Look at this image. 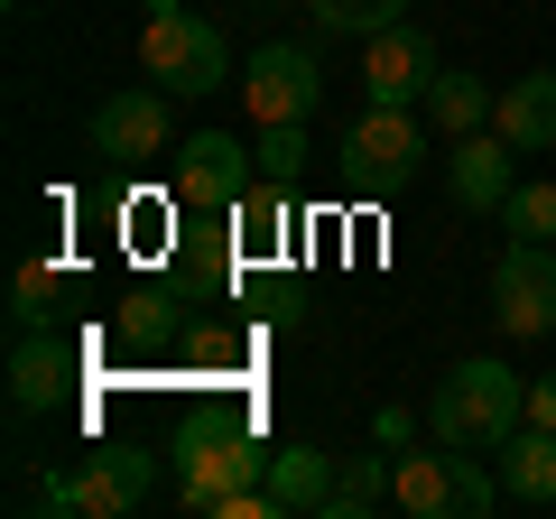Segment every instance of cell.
<instances>
[{"mask_svg":"<svg viewBox=\"0 0 556 519\" xmlns=\"http://www.w3.org/2000/svg\"><path fill=\"white\" fill-rule=\"evenodd\" d=\"M519 427H529V380H519L501 353L455 362V371L437 380V400H427V436L464 445V455H501Z\"/></svg>","mask_w":556,"mask_h":519,"instance_id":"cell-1","label":"cell"},{"mask_svg":"<svg viewBox=\"0 0 556 519\" xmlns=\"http://www.w3.org/2000/svg\"><path fill=\"white\" fill-rule=\"evenodd\" d=\"M139 75L159 84V93H223L232 84V47H223V28L204 20V10H149V28H139Z\"/></svg>","mask_w":556,"mask_h":519,"instance_id":"cell-2","label":"cell"},{"mask_svg":"<svg viewBox=\"0 0 556 519\" xmlns=\"http://www.w3.org/2000/svg\"><path fill=\"white\" fill-rule=\"evenodd\" d=\"M167 464H177V501H186V510H214V501L241 492V482H269V445H251L232 418H195V427H177Z\"/></svg>","mask_w":556,"mask_h":519,"instance_id":"cell-3","label":"cell"},{"mask_svg":"<svg viewBox=\"0 0 556 519\" xmlns=\"http://www.w3.org/2000/svg\"><path fill=\"white\" fill-rule=\"evenodd\" d=\"M417 167H427V130H417L408 102H371L343 130V177L362 195H399V186H417Z\"/></svg>","mask_w":556,"mask_h":519,"instance_id":"cell-4","label":"cell"},{"mask_svg":"<svg viewBox=\"0 0 556 519\" xmlns=\"http://www.w3.org/2000/svg\"><path fill=\"white\" fill-rule=\"evenodd\" d=\"M492 316L510 343L556 334V241H510L492 269Z\"/></svg>","mask_w":556,"mask_h":519,"instance_id":"cell-5","label":"cell"},{"mask_svg":"<svg viewBox=\"0 0 556 519\" xmlns=\"http://www.w3.org/2000/svg\"><path fill=\"white\" fill-rule=\"evenodd\" d=\"M241 102H251V121H306L325 102V65H316V47H298V38H269L251 65H241V84H232Z\"/></svg>","mask_w":556,"mask_h":519,"instance_id":"cell-6","label":"cell"},{"mask_svg":"<svg viewBox=\"0 0 556 519\" xmlns=\"http://www.w3.org/2000/svg\"><path fill=\"white\" fill-rule=\"evenodd\" d=\"M251 167L260 159L232 140V130H195V140L177 149V177H167V186H177L186 214H232V204L251 195Z\"/></svg>","mask_w":556,"mask_h":519,"instance_id":"cell-7","label":"cell"},{"mask_svg":"<svg viewBox=\"0 0 556 519\" xmlns=\"http://www.w3.org/2000/svg\"><path fill=\"white\" fill-rule=\"evenodd\" d=\"M75 371H84V343L56 334V325H28V334L10 343V408H20V418L65 408L75 400Z\"/></svg>","mask_w":556,"mask_h":519,"instance_id":"cell-8","label":"cell"},{"mask_svg":"<svg viewBox=\"0 0 556 519\" xmlns=\"http://www.w3.org/2000/svg\"><path fill=\"white\" fill-rule=\"evenodd\" d=\"M437 38L417 20H390L380 38H362V93L371 102H427V84H437Z\"/></svg>","mask_w":556,"mask_h":519,"instance_id":"cell-9","label":"cell"},{"mask_svg":"<svg viewBox=\"0 0 556 519\" xmlns=\"http://www.w3.org/2000/svg\"><path fill=\"white\" fill-rule=\"evenodd\" d=\"M167 102L177 93H159V84H121L112 102H93V159H112V167L159 159L167 149Z\"/></svg>","mask_w":556,"mask_h":519,"instance_id":"cell-10","label":"cell"},{"mask_svg":"<svg viewBox=\"0 0 556 519\" xmlns=\"http://www.w3.org/2000/svg\"><path fill=\"white\" fill-rule=\"evenodd\" d=\"M510 159H519V149L501 140V130H464V140L445 149V186H455L464 214H501V204H510V186H519Z\"/></svg>","mask_w":556,"mask_h":519,"instance_id":"cell-11","label":"cell"},{"mask_svg":"<svg viewBox=\"0 0 556 519\" xmlns=\"http://www.w3.org/2000/svg\"><path fill=\"white\" fill-rule=\"evenodd\" d=\"M75 473H84V519H130L159 482V464L139 445H93V455H75Z\"/></svg>","mask_w":556,"mask_h":519,"instance_id":"cell-12","label":"cell"},{"mask_svg":"<svg viewBox=\"0 0 556 519\" xmlns=\"http://www.w3.org/2000/svg\"><path fill=\"white\" fill-rule=\"evenodd\" d=\"M492 130L519 149V159H547V149H556V65H538V75L501 84V102H492Z\"/></svg>","mask_w":556,"mask_h":519,"instance_id":"cell-13","label":"cell"},{"mask_svg":"<svg viewBox=\"0 0 556 519\" xmlns=\"http://www.w3.org/2000/svg\"><path fill=\"white\" fill-rule=\"evenodd\" d=\"M492 473H501V492H510L519 510H556V427H519L492 455Z\"/></svg>","mask_w":556,"mask_h":519,"instance_id":"cell-14","label":"cell"},{"mask_svg":"<svg viewBox=\"0 0 556 519\" xmlns=\"http://www.w3.org/2000/svg\"><path fill=\"white\" fill-rule=\"evenodd\" d=\"M269 501H278V510L325 519V501H334V455H316V445H278V455H269Z\"/></svg>","mask_w":556,"mask_h":519,"instance_id":"cell-15","label":"cell"},{"mask_svg":"<svg viewBox=\"0 0 556 519\" xmlns=\"http://www.w3.org/2000/svg\"><path fill=\"white\" fill-rule=\"evenodd\" d=\"M492 102H501V84L455 75V65H445V75L427 84V130H445V140H464V130H492Z\"/></svg>","mask_w":556,"mask_h":519,"instance_id":"cell-16","label":"cell"},{"mask_svg":"<svg viewBox=\"0 0 556 519\" xmlns=\"http://www.w3.org/2000/svg\"><path fill=\"white\" fill-rule=\"evenodd\" d=\"M380 501H390V464H380V455L334 464V501H325V519H371Z\"/></svg>","mask_w":556,"mask_h":519,"instance_id":"cell-17","label":"cell"},{"mask_svg":"<svg viewBox=\"0 0 556 519\" xmlns=\"http://www.w3.org/2000/svg\"><path fill=\"white\" fill-rule=\"evenodd\" d=\"M306 20L325 38H380L390 20H408V0H306Z\"/></svg>","mask_w":556,"mask_h":519,"instance_id":"cell-18","label":"cell"},{"mask_svg":"<svg viewBox=\"0 0 556 519\" xmlns=\"http://www.w3.org/2000/svg\"><path fill=\"white\" fill-rule=\"evenodd\" d=\"M501 232H510V241H556V186L547 177H519L510 204H501Z\"/></svg>","mask_w":556,"mask_h":519,"instance_id":"cell-19","label":"cell"},{"mask_svg":"<svg viewBox=\"0 0 556 519\" xmlns=\"http://www.w3.org/2000/svg\"><path fill=\"white\" fill-rule=\"evenodd\" d=\"M56 298H65V279L47 269V260H20V279H10V325H56Z\"/></svg>","mask_w":556,"mask_h":519,"instance_id":"cell-20","label":"cell"},{"mask_svg":"<svg viewBox=\"0 0 556 519\" xmlns=\"http://www.w3.org/2000/svg\"><path fill=\"white\" fill-rule=\"evenodd\" d=\"M260 177L269 186H298V167H306V121H260Z\"/></svg>","mask_w":556,"mask_h":519,"instance_id":"cell-21","label":"cell"},{"mask_svg":"<svg viewBox=\"0 0 556 519\" xmlns=\"http://www.w3.org/2000/svg\"><path fill=\"white\" fill-rule=\"evenodd\" d=\"M232 214H241V241H251V251H269V232H288V186H251Z\"/></svg>","mask_w":556,"mask_h":519,"instance_id":"cell-22","label":"cell"},{"mask_svg":"<svg viewBox=\"0 0 556 519\" xmlns=\"http://www.w3.org/2000/svg\"><path fill=\"white\" fill-rule=\"evenodd\" d=\"M121 334H130V343H159L167 334V298H159V288H139V298L121 306Z\"/></svg>","mask_w":556,"mask_h":519,"instance_id":"cell-23","label":"cell"},{"mask_svg":"<svg viewBox=\"0 0 556 519\" xmlns=\"http://www.w3.org/2000/svg\"><path fill=\"white\" fill-rule=\"evenodd\" d=\"M28 510H84V473H38V482H28Z\"/></svg>","mask_w":556,"mask_h":519,"instance_id":"cell-24","label":"cell"},{"mask_svg":"<svg viewBox=\"0 0 556 519\" xmlns=\"http://www.w3.org/2000/svg\"><path fill=\"white\" fill-rule=\"evenodd\" d=\"M371 445H390V455H408V445H417V418H408V408H380V418H371Z\"/></svg>","mask_w":556,"mask_h":519,"instance_id":"cell-25","label":"cell"},{"mask_svg":"<svg viewBox=\"0 0 556 519\" xmlns=\"http://www.w3.org/2000/svg\"><path fill=\"white\" fill-rule=\"evenodd\" d=\"M529 427H556V371L529 380Z\"/></svg>","mask_w":556,"mask_h":519,"instance_id":"cell-26","label":"cell"},{"mask_svg":"<svg viewBox=\"0 0 556 519\" xmlns=\"http://www.w3.org/2000/svg\"><path fill=\"white\" fill-rule=\"evenodd\" d=\"M149 10H186V0H149Z\"/></svg>","mask_w":556,"mask_h":519,"instance_id":"cell-27","label":"cell"}]
</instances>
